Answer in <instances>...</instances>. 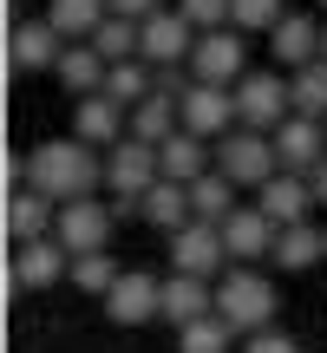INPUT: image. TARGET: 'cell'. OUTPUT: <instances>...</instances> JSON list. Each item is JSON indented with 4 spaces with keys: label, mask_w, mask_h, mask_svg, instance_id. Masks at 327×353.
Segmentation results:
<instances>
[{
    "label": "cell",
    "mask_w": 327,
    "mask_h": 353,
    "mask_svg": "<svg viewBox=\"0 0 327 353\" xmlns=\"http://www.w3.org/2000/svg\"><path fill=\"white\" fill-rule=\"evenodd\" d=\"M72 275V249L59 236H33L13 242V288H52V281Z\"/></svg>",
    "instance_id": "11"
},
{
    "label": "cell",
    "mask_w": 327,
    "mask_h": 353,
    "mask_svg": "<svg viewBox=\"0 0 327 353\" xmlns=\"http://www.w3.org/2000/svg\"><path fill=\"white\" fill-rule=\"evenodd\" d=\"M177 13H184L197 33H210V26H229V0H177Z\"/></svg>",
    "instance_id": "33"
},
{
    "label": "cell",
    "mask_w": 327,
    "mask_h": 353,
    "mask_svg": "<svg viewBox=\"0 0 327 353\" xmlns=\"http://www.w3.org/2000/svg\"><path fill=\"white\" fill-rule=\"evenodd\" d=\"M288 112H295L288 72H242V79H236V125H249V131H275Z\"/></svg>",
    "instance_id": "6"
},
{
    "label": "cell",
    "mask_w": 327,
    "mask_h": 353,
    "mask_svg": "<svg viewBox=\"0 0 327 353\" xmlns=\"http://www.w3.org/2000/svg\"><path fill=\"white\" fill-rule=\"evenodd\" d=\"M216 314H223L236 334H262V327H275V281L236 262L223 281H216Z\"/></svg>",
    "instance_id": "3"
},
{
    "label": "cell",
    "mask_w": 327,
    "mask_h": 353,
    "mask_svg": "<svg viewBox=\"0 0 327 353\" xmlns=\"http://www.w3.org/2000/svg\"><path fill=\"white\" fill-rule=\"evenodd\" d=\"M105 314L118 321V327H144V321H164V281L151 275H118V288L105 294Z\"/></svg>",
    "instance_id": "15"
},
{
    "label": "cell",
    "mask_w": 327,
    "mask_h": 353,
    "mask_svg": "<svg viewBox=\"0 0 327 353\" xmlns=\"http://www.w3.org/2000/svg\"><path fill=\"white\" fill-rule=\"evenodd\" d=\"M203 314H216V288L203 275H170L164 281V321H170V327H190V321H203Z\"/></svg>",
    "instance_id": "21"
},
{
    "label": "cell",
    "mask_w": 327,
    "mask_h": 353,
    "mask_svg": "<svg viewBox=\"0 0 327 353\" xmlns=\"http://www.w3.org/2000/svg\"><path fill=\"white\" fill-rule=\"evenodd\" d=\"M151 92H157V65L151 59H118L112 72H105V99L125 105V112H131V105H144Z\"/></svg>",
    "instance_id": "26"
},
{
    "label": "cell",
    "mask_w": 327,
    "mask_h": 353,
    "mask_svg": "<svg viewBox=\"0 0 327 353\" xmlns=\"http://www.w3.org/2000/svg\"><path fill=\"white\" fill-rule=\"evenodd\" d=\"M157 164H164V176H177V183H197L203 170H216V144L197 138V131H170V138L157 144Z\"/></svg>",
    "instance_id": "20"
},
{
    "label": "cell",
    "mask_w": 327,
    "mask_h": 353,
    "mask_svg": "<svg viewBox=\"0 0 327 353\" xmlns=\"http://www.w3.org/2000/svg\"><path fill=\"white\" fill-rule=\"evenodd\" d=\"M105 72H112V59H105L92 39H72V46L59 52V65H52V79H59L72 99H86V92H105Z\"/></svg>",
    "instance_id": "19"
},
{
    "label": "cell",
    "mask_w": 327,
    "mask_h": 353,
    "mask_svg": "<svg viewBox=\"0 0 327 353\" xmlns=\"http://www.w3.org/2000/svg\"><path fill=\"white\" fill-rule=\"evenodd\" d=\"M321 255H327V229H315V223H288V229H275V255H268V262L288 268V275H301V268H315Z\"/></svg>",
    "instance_id": "23"
},
{
    "label": "cell",
    "mask_w": 327,
    "mask_h": 353,
    "mask_svg": "<svg viewBox=\"0 0 327 353\" xmlns=\"http://www.w3.org/2000/svg\"><path fill=\"white\" fill-rule=\"evenodd\" d=\"M184 131H197V138H223V131H236V85H210V79H190L184 92Z\"/></svg>",
    "instance_id": "10"
},
{
    "label": "cell",
    "mask_w": 327,
    "mask_h": 353,
    "mask_svg": "<svg viewBox=\"0 0 327 353\" xmlns=\"http://www.w3.org/2000/svg\"><path fill=\"white\" fill-rule=\"evenodd\" d=\"M157 176H164L157 144L131 138V131L105 151V190H112V210H118V216H144V190H151Z\"/></svg>",
    "instance_id": "2"
},
{
    "label": "cell",
    "mask_w": 327,
    "mask_h": 353,
    "mask_svg": "<svg viewBox=\"0 0 327 353\" xmlns=\"http://www.w3.org/2000/svg\"><path fill=\"white\" fill-rule=\"evenodd\" d=\"M52 223H59V203H52V196H39V190H13V196H7V236L13 242L52 236Z\"/></svg>",
    "instance_id": "22"
},
{
    "label": "cell",
    "mask_w": 327,
    "mask_h": 353,
    "mask_svg": "<svg viewBox=\"0 0 327 353\" xmlns=\"http://www.w3.org/2000/svg\"><path fill=\"white\" fill-rule=\"evenodd\" d=\"M216 170H223L236 190H262L268 176L281 170V157H275V138H268V131H249V125L223 131V138H216Z\"/></svg>",
    "instance_id": "4"
},
{
    "label": "cell",
    "mask_w": 327,
    "mask_h": 353,
    "mask_svg": "<svg viewBox=\"0 0 327 353\" xmlns=\"http://www.w3.org/2000/svg\"><path fill=\"white\" fill-rule=\"evenodd\" d=\"M281 20V0H229V26H242V33H275Z\"/></svg>",
    "instance_id": "32"
},
{
    "label": "cell",
    "mask_w": 327,
    "mask_h": 353,
    "mask_svg": "<svg viewBox=\"0 0 327 353\" xmlns=\"http://www.w3.org/2000/svg\"><path fill=\"white\" fill-rule=\"evenodd\" d=\"M138 33H144V59L151 65H190V52H197V26L177 7H157L151 20H138Z\"/></svg>",
    "instance_id": "12"
},
{
    "label": "cell",
    "mask_w": 327,
    "mask_h": 353,
    "mask_svg": "<svg viewBox=\"0 0 327 353\" xmlns=\"http://www.w3.org/2000/svg\"><path fill=\"white\" fill-rule=\"evenodd\" d=\"M242 72H249V39H242V26H210V33H197V52H190V79L236 85Z\"/></svg>",
    "instance_id": "7"
},
{
    "label": "cell",
    "mask_w": 327,
    "mask_h": 353,
    "mask_svg": "<svg viewBox=\"0 0 327 353\" xmlns=\"http://www.w3.org/2000/svg\"><path fill=\"white\" fill-rule=\"evenodd\" d=\"M170 268L177 275H203V281L236 268L229 262V242H223V223H197V216H190L184 229H170Z\"/></svg>",
    "instance_id": "5"
},
{
    "label": "cell",
    "mask_w": 327,
    "mask_h": 353,
    "mask_svg": "<svg viewBox=\"0 0 327 353\" xmlns=\"http://www.w3.org/2000/svg\"><path fill=\"white\" fill-rule=\"evenodd\" d=\"M26 190H39V196H52V203L92 196V190H105V157L92 151L86 138L33 144V157H26Z\"/></svg>",
    "instance_id": "1"
},
{
    "label": "cell",
    "mask_w": 327,
    "mask_h": 353,
    "mask_svg": "<svg viewBox=\"0 0 327 353\" xmlns=\"http://www.w3.org/2000/svg\"><path fill=\"white\" fill-rule=\"evenodd\" d=\"M315 196L327 203V157H321V170H315Z\"/></svg>",
    "instance_id": "36"
},
{
    "label": "cell",
    "mask_w": 327,
    "mask_h": 353,
    "mask_svg": "<svg viewBox=\"0 0 327 353\" xmlns=\"http://www.w3.org/2000/svg\"><path fill=\"white\" fill-rule=\"evenodd\" d=\"M255 203H262V216L275 229H288V223H308V210H315V176H301V170H275L262 190H255Z\"/></svg>",
    "instance_id": "13"
},
{
    "label": "cell",
    "mask_w": 327,
    "mask_h": 353,
    "mask_svg": "<svg viewBox=\"0 0 327 353\" xmlns=\"http://www.w3.org/2000/svg\"><path fill=\"white\" fill-rule=\"evenodd\" d=\"M46 20L59 26L66 39H92L105 20H112V0H52V7H46Z\"/></svg>",
    "instance_id": "27"
},
{
    "label": "cell",
    "mask_w": 327,
    "mask_h": 353,
    "mask_svg": "<svg viewBox=\"0 0 327 353\" xmlns=\"http://www.w3.org/2000/svg\"><path fill=\"white\" fill-rule=\"evenodd\" d=\"M275 157H281V170H301V176H315L321 170V157H327V118H301V112H288L275 131Z\"/></svg>",
    "instance_id": "9"
},
{
    "label": "cell",
    "mask_w": 327,
    "mask_h": 353,
    "mask_svg": "<svg viewBox=\"0 0 327 353\" xmlns=\"http://www.w3.org/2000/svg\"><path fill=\"white\" fill-rule=\"evenodd\" d=\"M170 131H184V99H170V92H151L144 105H131V138L164 144Z\"/></svg>",
    "instance_id": "25"
},
{
    "label": "cell",
    "mask_w": 327,
    "mask_h": 353,
    "mask_svg": "<svg viewBox=\"0 0 327 353\" xmlns=\"http://www.w3.org/2000/svg\"><path fill=\"white\" fill-rule=\"evenodd\" d=\"M190 210H197V223H229V216H236V183H229L223 170H203L197 183H190Z\"/></svg>",
    "instance_id": "28"
},
{
    "label": "cell",
    "mask_w": 327,
    "mask_h": 353,
    "mask_svg": "<svg viewBox=\"0 0 327 353\" xmlns=\"http://www.w3.org/2000/svg\"><path fill=\"white\" fill-rule=\"evenodd\" d=\"M242 353H301V347H295L281 327H262V334H242Z\"/></svg>",
    "instance_id": "34"
},
{
    "label": "cell",
    "mask_w": 327,
    "mask_h": 353,
    "mask_svg": "<svg viewBox=\"0 0 327 353\" xmlns=\"http://www.w3.org/2000/svg\"><path fill=\"white\" fill-rule=\"evenodd\" d=\"M190 183H177V176H157L151 190H144V223L151 229H164V236H170V229H184L190 223Z\"/></svg>",
    "instance_id": "24"
},
{
    "label": "cell",
    "mask_w": 327,
    "mask_h": 353,
    "mask_svg": "<svg viewBox=\"0 0 327 353\" xmlns=\"http://www.w3.org/2000/svg\"><path fill=\"white\" fill-rule=\"evenodd\" d=\"M118 275H125V268L112 262V249H92V255H72V288H79V294H99V301H105V294L118 288Z\"/></svg>",
    "instance_id": "29"
},
{
    "label": "cell",
    "mask_w": 327,
    "mask_h": 353,
    "mask_svg": "<svg viewBox=\"0 0 327 353\" xmlns=\"http://www.w3.org/2000/svg\"><path fill=\"white\" fill-rule=\"evenodd\" d=\"M164 0H112V13H125V20H151Z\"/></svg>",
    "instance_id": "35"
},
{
    "label": "cell",
    "mask_w": 327,
    "mask_h": 353,
    "mask_svg": "<svg viewBox=\"0 0 327 353\" xmlns=\"http://www.w3.org/2000/svg\"><path fill=\"white\" fill-rule=\"evenodd\" d=\"M112 223H118L112 203H99V196H72V203H59V223H52V236H59L72 255H92V249H105V242H112Z\"/></svg>",
    "instance_id": "8"
},
{
    "label": "cell",
    "mask_w": 327,
    "mask_h": 353,
    "mask_svg": "<svg viewBox=\"0 0 327 353\" xmlns=\"http://www.w3.org/2000/svg\"><path fill=\"white\" fill-rule=\"evenodd\" d=\"M223 242H229V262L249 268V262H262V255H275V223L262 216V203H249V210L236 203V216L223 223Z\"/></svg>",
    "instance_id": "17"
},
{
    "label": "cell",
    "mask_w": 327,
    "mask_h": 353,
    "mask_svg": "<svg viewBox=\"0 0 327 353\" xmlns=\"http://www.w3.org/2000/svg\"><path fill=\"white\" fill-rule=\"evenodd\" d=\"M321 33H327V26H315L308 13H281L275 33H268L275 65H281V72H301V65H315V59H321Z\"/></svg>",
    "instance_id": "16"
},
{
    "label": "cell",
    "mask_w": 327,
    "mask_h": 353,
    "mask_svg": "<svg viewBox=\"0 0 327 353\" xmlns=\"http://www.w3.org/2000/svg\"><path fill=\"white\" fill-rule=\"evenodd\" d=\"M229 347H236V327L223 314H203L190 327H177V353H229Z\"/></svg>",
    "instance_id": "30"
},
{
    "label": "cell",
    "mask_w": 327,
    "mask_h": 353,
    "mask_svg": "<svg viewBox=\"0 0 327 353\" xmlns=\"http://www.w3.org/2000/svg\"><path fill=\"white\" fill-rule=\"evenodd\" d=\"M321 7H327V0H321Z\"/></svg>",
    "instance_id": "38"
},
{
    "label": "cell",
    "mask_w": 327,
    "mask_h": 353,
    "mask_svg": "<svg viewBox=\"0 0 327 353\" xmlns=\"http://www.w3.org/2000/svg\"><path fill=\"white\" fill-rule=\"evenodd\" d=\"M288 92H295V112L301 118H327V59L288 72Z\"/></svg>",
    "instance_id": "31"
},
{
    "label": "cell",
    "mask_w": 327,
    "mask_h": 353,
    "mask_svg": "<svg viewBox=\"0 0 327 353\" xmlns=\"http://www.w3.org/2000/svg\"><path fill=\"white\" fill-rule=\"evenodd\" d=\"M66 46H72V39H66L52 20H26V26H13V46L7 52H13V65H26V72H52Z\"/></svg>",
    "instance_id": "18"
},
{
    "label": "cell",
    "mask_w": 327,
    "mask_h": 353,
    "mask_svg": "<svg viewBox=\"0 0 327 353\" xmlns=\"http://www.w3.org/2000/svg\"><path fill=\"white\" fill-rule=\"evenodd\" d=\"M125 131H131V112H125V105H112L105 92H86V99H72V138H86L92 151H112Z\"/></svg>",
    "instance_id": "14"
},
{
    "label": "cell",
    "mask_w": 327,
    "mask_h": 353,
    "mask_svg": "<svg viewBox=\"0 0 327 353\" xmlns=\"http://www.w3.org/2000/svg\"><path fill=\"white\" fill-rule=\"evenodd\" d=\"M321 59H327V33H321Z\"/></svg>",
    "instance_id": "37"
}]
</instances>
